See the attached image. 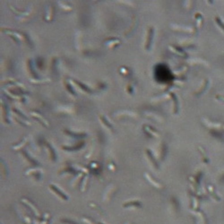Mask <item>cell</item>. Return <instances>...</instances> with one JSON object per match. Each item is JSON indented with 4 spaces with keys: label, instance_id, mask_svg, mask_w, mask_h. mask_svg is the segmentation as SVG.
Here are the masks:
<instances>
[{
    "label": "cell",
    "instance_id": "obj_1",
    "mask_svg": "<svg viewBox=\"0 0 224 224\" xmlns=\"http://www.w3.org/2000/svg\"><path fill=\"white\" fill-rule=\"evenodd\" d=\"M215 20H216V22L218 23V25H220V26L221 27V29L224 30V24H223V22L221 21V19H220V18H215Z\"/></svg>",
    "mask_w": 224,
    "mask_h": 224
}]
</instances>
